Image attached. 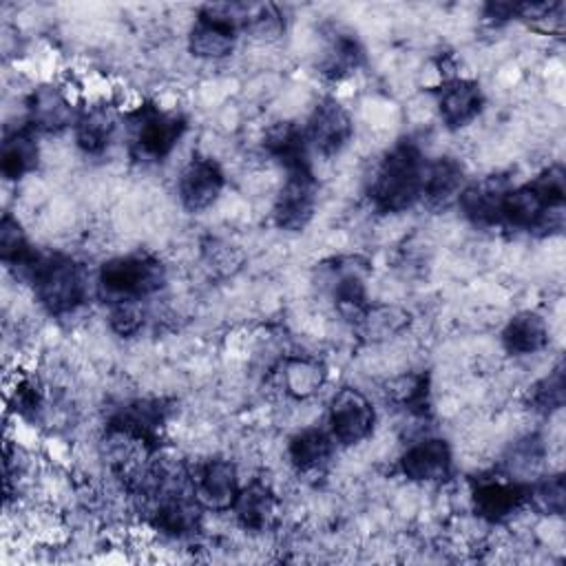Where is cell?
Listing matches in <instances>:
<instances>
[{"label": "cell", "instance_id": "obj_1", "mask_svg": "<svg viewBox=\"0 0 566 566\" xmlns=\"http://www.w3.org/2000/svg\"><path fill=\"white\" fill-rule=\"evenodd\" d=\"M427 157L411 139L396 142L376 164L369 179V199L378 212H405L422 201Z\"/></svg>", "mask_w": 566, "mask_h": 566}, {"label": "cell", "instance_id": "obj_2", "mask_svg": "<svg viewBox=\"0 0 566 566\" xmlns=\"http://www.w3.org/2000/svg\"><path fill=\"white\" fill-rule=\"evenodd\" d=\"M15 274L31 283L38 303L55 316L77 312L91 294L86 265L60 252H35V256Z\"/></svg>", "mask_w": 566, "mask_h": 566}, {"label": "cell", "instance_id": "obj_3", "mask_svg": "<svg viewBox=\"0 0 566 566\" xmlns=\"http://www.w3.org/2000/svg\"><path fill=\"white\" fill-rule=\"evenodd\" d=\"M166 283L164 263L148 252L119 254L99 265L97 290L106 301L137 298L144 301Z\"/></svg>", "mask_w": 566, "mask_h": 566}, {"label": "cell", "instance_id": "obj_4", "mask_svg": "<svg viewBox=\"0 0 566 566\" xmlns=\"http://www.w3.org/2000/svg\"><path fill=\"white\" fill-rule=\"evenodd\" d=\"M126 126L133 155L144 161H161L175 150L188 124L179 111L139 104L126 113Z\"/></svg>", "mask_w": 566, "mask_h": 566}, {"label": "cell", "instance_id": "obj_5", "mask_svg": "<svg viewBox=\"0 0 566 566\" xmlns=\"http://www.w3.org/2000/svg\"><path fill=\"white\" fill-rule=\"evenodd\" d=\"M376 424L371 400L356 387H340L327 405V431L340 447L365 442Z\"/></svg>", "mask_w": 566, "mask_h": 566}, {"label": "cell", "instance_id": "obj_6", "mask_svg": "<svg viewBox=\"0 0 566 566\" xmlns=\"http://www.w3.org/2000/svg\"><path fill=\"white\" fill-rule=\"evenodd\" d=\"M316 203L318 184L312 166L287 170L272 206V219L285 232H301L314 219Z\"/></svg>", "mask_w": 566, "mask_h": 566}, {"label": "cell", "instance_id": "obj_7", "mask_svg": "<svg viewBox=\"0 0 566 566\" xmlns=\"http://www.w3.org/2000/svg\"><path fill=\"white\" fill-rule=\"evenodd\" d=\"M471 504L475 515L489 524L509 522L526 506V484L506 473L482 475L471 486Z\"/></svg>", "mask_w": 566, "mask_h": 566}, {"label": "cell", "instance_id": "obj_8", "mask_svg": "<svg viewBox=\"0 0 566 566\" xmlns=\"http://www.w3.org/2000/svg\"><path fill=\"white\" fill-rule=\"evenodd\" d=\"M226 188V172L208 155H192L177 175V197L188 212H203Z\"/></svg>", "mask_w": 566, "mask_h": 566}, {"label": "cell", "instance_id": "obj_9", "mask_svg": "<svg viewBox=\"0 0 566 566\" xmlns=\"http://www.w3.org/2000/svg\"><path fill=\"white\" fill-rule=\"evenodd\" d=\"M303 128L312 150L323 157H334L349 144L354 119L336 97H325L314 106Z\"/></svg>", "mask_w": 566, "mask_h": 566}, {"label": "cell", "instance_id": "obj_10", "mask_svg": "<svg viewBox=\"0 0 566 566\" xmlns=\"http://www.w3.org/2000/svg\"><path fill=\"white\" fill-rule=\"evenodd\" d=\"M239 489V469L228 458H210L192 469V493L203 511H230Z\"/></svg>", "mask_w": 566, "mask_h": 566}, {"label": "cell", "instance_id": "obj_11", "mask_svg": "<svg viewBox=\"0 0 566 566\" xmlns=\"http://www.w3.org/2000/svg\"><path fill=\"white\" fill-rule=\"evenodd\" d=\"M398 469L409 482L440 484L453 473V451L447 440L427 436L402 451Z\"/></svg>", "mask_w": 566, "mask_h": 566}, {"label": "cell", "instance_id": "obj_12", "mask_svg": "<svg viewBox=\"0 0 566 566\" xmlns=\"http://www.w3.org/2000/svg\"><path fill=\"white\" fill-rule=\"evenodd\" d=\"M436 106L442 124L451 130H458L480 115L484 106V95L475 80L453 75L444 77L442 84L436 88Z\"/></svg>", "mask_w": 566, "mask_h": 566}, {"label": "cell", "instance_id": "obj_13", "mask_svg": "<svg viewBox=\"0 0 566 566\" xmlns=\"http://www.w3.org/2000/svg\"><path fill=\"white\" fill-rule=\"evenodd\" d=\"M80 111L73 106L69 95L57 86H40L27 97V117L24 122L38 135L60 133L73 128Z\"/></svg>", "mask_w": 566, "mask_h": 566}, {"label": "cell", "instance_id": "obj_14", "mask_svg": "<svg viewBox=\"0 0 566 566\" xmlns=\"http://www.w3.org/2000/svg\"><path fill=\"white\" fill-rule=\"evenodd\" d=\"M464 186L467 172L460 159L449 155L427 159L422 179V203H427L429 208H447L449 203L458 201Z\"/></svg>", "mask_w": 566, "mask_h": 566}, {"label": "cell", "instance_id": "obj_15", "mask_svg": "<svg viewBox=\"0 0 566 566\" xmlns=\"http://www.w3.org/2000/svg\"><path fill=\"white\" fill-rule=\"evenodd\" d=\"M513 184L502 175H491L482 181L467 184L458 197L460 212L473 226H497L500 223V203L504 192Z\"/></svg>", "mask_w": 566, "mask_h": 566}, {"label": "cell", "instance_id": "obj_16", "mask_svg": "<svg viewBox=\"0 0 566 566\" xmlns=\"http://www.w3.org/2000/svg\"><path fill=\"white\" fill-rule=\"evenodd\" d=\"M245 531L263 533L274 526L279 517V500L276 493L263 480H252L241 484L239 495L230 509Z\"/></svg>", "mask_w": 566, "mask_h": 566}, {"label": "cell", "instance_id": "obj_17", "mask_svg": "<svg viewBox=\"0 0 566 566\" xmlns=\"http://www.w3.org/2000/svg\"><path fill=\"white\" fill-rule=\"evenodd\" d=\"M119 124V115L108 104H93L80 111L73 124V137L82 153L86 155H102L111 146L115 130Z\"/></svg>", "mask_w": 566, "mask_h": 566}, {"label": "cell", "instance_id": "obj_18", "mask_svg": "<svg viewBox=\"0 0 566 566\" xmlns=\"http://www.w3.org/2000/svg\"><path fill=\"white\" fill-rule=\"evenodd\" d=\"M325 367L310 356H285L274 369L276 389L294 400L312 398L325 385Z\"/></svg>", "mask_w": 566, "mask_h": 566}, {"label": "cell", "instance_id": "obj_19", "mask_svg": "<svg viewBox=\"0 0 566 566\" xmlns=\"http://www.w3.org/2000/svg\"><path fill=\"white\" fill-rule=\"evenodd\" d=\"M263 150L270 159L283 166V170H296L310 166V144L305 128L296 122H276L265 128Z\"/></svg>", "mask_w": 566, "mask_h": 566}, {"label": "cell", "instance_id": "obj_20", "mask_svg": "<svg viewBox=\"0 0 566 566\" xmlns=\"http://www.w3.org/2000/svg\"><path fill=\"white\" fill-rule=\"evenodd\" d=\"M334 449H336V442L327 429L305 427L290 438L287 460L298 473L312 475L323 471L329 464Z\"/></svg>", "mask_w": 566, "mask_h": 566}, {"label": "cell", "instance_id": "obj_21", "mask_svg": "<svg viewBox=\"0 0 566 566\" xmlns=\"http://www.w3.org/2000/svg\"><path fill=\"white\" fill-rule=\"evenodd\" d=\"M40 159L38 133L24 122L4 133L0 148V172L9 181H18L35 170Z\"/></svg>", "mask_w": 566, "mask_h": 566}, {"label": "cell", "instance_id": "obj_22", "mask_svg": "<svg viewBox=\"0 0 566 566\" xmlns=\"http://www.w3.org/2000/svg\"><path fill=\"white\" fill-rule=\"evenodd\" d=\"M551 332L546 318L537 312L524 310L511 316L502 329V347L511 356H533L548 347Z\"/></svg>", "mask_w": 566, "mask_h": 566}, {"label": "cell", "instance_id": "obj_23", "mask_svg": "<svg viewBox=\"0 0 566 566\" xmlns=\"http://www.w3.org/2000/svg\"><path fill=\"white\" fill-rule=\"evenodd\" d=\"M365 60V51L356 35L347 31H332L325 38L321 57H318V71L329 80H343L352 75Z\"/></svg>", "mask_w": 566, "mask_h": 566}, {"label": "cell", "instance_id": "obj_24", "mask_svg": "<svg viewBox=\"0 0 566 566\" xmlns=\"http://www.w3.org/2000/svg\"><path fill=\"white\" fill-rule=\"evenodd\" d=\"M409 325V314L398 305H374L369 303L360 318L354 323V329L371 343L394 338Z\"/></svg>", "mask_w": 566, "mask_h": 566}, {"label": "cell", "instance_id": "obj_25", "mask_svg": "<svg viewBox=\"0 0 566 566\" xmlns=\"http://www.w3.org/2000/svg\"><path fill=\"white\" fill-rule=\"evenodd\" d=\"M526 506L539 515H562L566 511V482L562 473L539 475L526 484Z\"/></svg>", "mask_w": 566, "mask_h": 566}, {"label": "cell", "instance_id": "obj_26", "mask_svg": "<svg viewBox=\"0 0 566 566\" xmlns=\"http://www.w3.org/2000/svg\"><path fill=\"white\" fill-rule=\"evenodd\" d=\"M35 254V248H31L27 232L18 217L11 212H4L0 219V259L7 268L20 270L24 263L31 261Z\"/></svg>", "mask_w": 566, "mask_h": 566}, {"label": "cell", "instance_id": "obj_27", "mask_svg": "<svg viewBox=\"0 0 566 566\" xmlns=\"http://www.w3.org/2000/svg\"><path fill=\"white\" fill-rule=\"evenodd\" d=\"M564 365L553 367L544 378H539L528 391V407L537 413L551 416L564 407Z\"/></svg>", "mask_w": 566, "mask_h": 566}, {"label": "cell", "instance_id": "obj_28", "mask_svg": "<svg viewBox=\"0 0 566 566\" xmlns=\"http://www.w3.org/2000/svg\"><path fill=\"white\" fill-rule=\"evenodd\" d=\"M201 259L217 276H232L243 265L241 248L219 237H210L201 243Z\"/></svg>", "mask_w": 566, "mask_h": 566}, {"label": "cell", "instance_id": "obj_29", "mask_svg": "<svg viewBox=\"0 0 566 566\" xmlns=\"http://www.w3.org/2000/svg\"><path fill=\"white\" fill-rule=\"evenodd\" d=\"M146 321V312L142 301L137 298H119L108 301V325L117 336H135Z\"/></svg>", "mask_w": 566, "mask_h": 566}]
</instances>
